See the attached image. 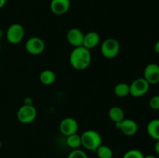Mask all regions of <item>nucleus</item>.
Here are the masks:
<instances>
[{
  "instance_id": "423d86ee",
  "label": "nucleus",
  "mask_w": 159,
  "mask_h": 158,
  "mask_svg": "<svg viewBox=\"0 0 159 158\" xmlns=\"http://www.w3.org/2000/svg\"><path fill=\"white\" fill-rule=\"evenodd\" d=\"M150 88V84L144 78L138 77L130 85V94L134 98H139L147 94Z\"/></svg>"
},
{
  "instance_id": "cd10ccee",
  "label": "nucleus",
  "mask_w": 159,
  "mask_h": 158,
  "mask_svg": "<svg viewBox=\"0 0 159 158\" xmlns=\"http://www.w3.org/2000/svg\"><path fill=\"white\" fill-rule=\"evenodd\" d=\"M1 47H2V45H1V42H0V50H1Z\"/></svg>"
},
{
  "instance_id": "5701e85b",
  "label": "nucleus",
  "mask_w": 159,
  "mask_h": 158,
  "mask_svg": "<svg viewBox=\"0 0 159 158\" xmlns=\"http://www.w3.org/2000/svg\"><path fill=\"white\" fill-rule=\"evenodd\" d=\"M154 149H155V153L159 155V140H157L156 142H155V146H154Z\"/></svg>"
},
{
  "instance_id": "39448f33",
  "label": "nucleus",
  "mask_w": 159,
  "mask_h": 158,
  "mask_svg": "<svg viewBox=\"0 0 159 158\" xmlns=\"http://www.w3.org/2000/svg\"><path fill=\"white\" fill-rule=\"evenodd\" d=\"M25 35V29L20 23L10 25L6 31V39L11 44H18L23 40Z\"/></svg>"
},
{
  "instance_id": "1a4fd4ad",
  "label": "nucleus",
  "mask_w": 159,
  "mask_h": 158,
  "mask_svg": "<svg viewBox=\"0 0 159 158\" xmlns=\"http://www.w3.org/2000/svg\"><path fill=\"white\" fill-rule=\"evenodd\" d=\"M115 126L127 136H134L136 134L138 130V123L134 120L130 119H124L121 122H116Z\"/></svg>"
},
{
  "instance_id": "f8f14e48",
  "label": "nucleus",
  "mask_w": 159,
  "mask_h": 158,
  "mask_svg": "<svg viewBox=\"0 0 159 158\" xmlns=\"http://www.w3.org/2000/svg\"><path fill=\"white\" fill-rule=\"evenodd\" d=\"M70 0H51L50 8L51 12L57 15L66 13L70 9Z\"/></svg>"
},
{
  "instance_id": "4be33fe9",
  "label": "nucleus",
  "mask_w": 159,
  "mask_h": 158,
  "mask_svg": "<svg viewBox=\"0 0 159 158\" xmlns=\"http://www.w3.org/2000/svg\"><path fill=\"white\" fill-rule=\"evenodd\" d=\"M149 106L154 110H159V95H154L149 100Z\"/></svg>"
},
{
  "instance_id": "393cba45",
  "label": "nucleus",
  "mask_w": 159,
  "mask_h": 158,
  "mask_svg": "<svg viewBox=\"0 0 159 158\" xmlns=\"http://www.w3.org/2000/svg\"><path fill=\"white\" fill-rule=\"evenodd\" d=\"M6 1H7V0H0V9H2V8L6 5Z\"/></svg>"
},
{
  "instance_id": "9b49d317",
  "label": "nucleus",
  "mask_w": 159,
  "mask_h": 158,
  "mask_svg": "<svg viewBox=\"0 0 159 158\" xmlns=\"http://www.w3.org/2000/svg\"><path fill=\"white\" fill-rule=\"evenodd\" d=\"M84 35L83 32L79 28H71L67 33V40L74 47L81 46L83 43Z\"/></svg>"
},
{
  "instance_id": "f257e3e1",
  "label": "nucleus",
  "mask_w": 159,
  "mask_h": 158,
  "mask_svg": "<svg viewBox=\"0 0 159 158\" xmlns=\"http://www.w3.org/2000/svg\"><path fill=\"white\" fill-rule=\"evenodd\" d=\"M92 61V54L90 50L83 46L75 47L69 56L71 66L77 71H83L90 65Z\"/></svg>"
},
{
  "instance_id": "7ed1b4c3",
  "label": "nucleus",
  "mask_w": 159,
  "mask_h": 158,
  "mask_svg": "<svg viewBox=\"0 0 159 158\" xmlns=\"http://www.w3.org/2000/svg\"><path fill=\"white\" fill-rule=\"evenodd\" d=\"M37 116V108L33 105L23 104L18 109L16 114L17 119L23 124H30L34 122Z\"/></svg>"
},
{
  "instance_id": "dca6fc26",
  "label": "nucleus",
  "mask_w": 159,
  "mask_h": 158,
  "mask_svg": "<svg viewBox=\"0 0 159 158\" xmlns=\"http://www.w3.org/2000/svg\"><path fill=\"white\" fill-rule=\"evenodd\" d=\"M39 80L43 85H51L55 81L56 75L54 71L51 70H43L39 75Z\"/></svg>"
},
{
  "instance_id": "c85d7f7f",
  "label": "nucleus",
  "mask_w": 159,
  "mask_h": 158,
  "mask_svg": "<svg viewBox=\"0 0 159 158\" xmlns=\"http://www.w3.org/2000/svg\"><path fill=\"white\" fill-rule=\"evenodd\" d=\"M158 117H159V110H158ZM158 119H159V118H158Z\"/></svg>"
},
{
  "instance_id": "9d476101",
  "label": "nucleus",
  "mask_w": 159,
  "mask_h": 158,
  "mask_svg": "<svg viewBox=\"0 0 159 158\" xmlns=\"http://www.w3.org/2000/svg\"><path fill=\"white\" fill-rule=\"evenodd\" d=\"M143 77L150 85L159 83V65L155 63L148 64L144 68Z\"/></svg>"
},
{
  "instance_id": "bb28decb",
  "label": "nucleus",
  "mask_w": 159,
  "mask_h": 158,
  "mask_svg": "<svg viewBox=\"0 0 159 158\" xmlns=\"http://www.w3.org/2000/svg\"><path fill=\"white\" fill-rule=\"evenodd\" d=\"M1 147H2V141L0 140V149H1Z\"/></svg>"
},
{
  "instance_id": "0eeeda50",
  "label": "nucleus",
  "mask_w": 159,
  "mask_h": 158,
  "mask_svg": "<svg viewBox=\"0 0 159 158\" xmlns=\"http://www.w3.org/2000/svg\"><path fill=\"white\" fill-rule=\"evenodd\" d=\"M25 48L31 55H39L44 50L45 43L40 37H33L26 40Z\"/></svg>"
},
{
  "instance_id": "ddd939ff",
  "label": "nucleus",
  "mask_w": 159,
  "mask_h": 158,
  "mask_svg": "<svg viewBox=\"0 0 159 158\" xmlns=\"http://www.w3.org/2000/svg\"><path fill=\"white\" fill-rule=\"evenodd\" d=\"M100 42V37L98 33L95 31L87 33L84 35V40L82 46L89 50H92L96 47Z\"/></svg>"
},
{
  "instance_id": "4468645a",
  "label": "nucleus",
  "mask_w": 159,
  "mask_h": 158,
  "mask_svg": "<svg viewBox=\"0 0 159 158\" xmlns=\"http://www.w3.org/2000/svg\"><path fill=\"white\" fill-rule=\"evenodd\" d=\"M108 116L114 123L121 122L123 119H125L124 110L120 106H112L108 110Z\"/></svg>"
},
{
  "instance_id": "412c9836",
  "label": "nucleus",
  "mask_w": 159,
  "mask_h": 158,
  "mask_svg": "<svg viewBox=\"0 0 159 158\" xmlns=\"http://www.w3.org/2000/svg\"><path fill=\"white\" fill-rule=\"evenodd\" d=\"M68 158H89L85 151L80 149H75L70 152Z\"/></svg>"
},
{
  "instance_id": "f03ea898",
  "label": "nucleus",
  "mask_w": 159,
  "mask_h": 158,
  "mask_svg": "<svg viewBox=\"0 0 159 158\" xmlns=\"http://www.w3.org/2000/svg\"><path fill=\"white\" fill-rule=\"evenodd\" d=\"M80 136L82 146L86 150L96 151L98 147L102 145V137L96 130H85Z\"/></svg>"
},
{
  "instance_id": "6e6552de",
  "label": "nucleus",
  "mask_w": 159,
  "mask_h": 158,
  "mask_svg": "<svg viewBox=\"0 0 159 158\" xmlns=\"http://www.w3.org/2000/svg\"><path fill=\"white\" fill-rule=\"evenodd\" d=\"M60 132L65 136L77 133L79 129V123L75 119L71 117H67L62 119L59 125Z\"/></svg>"
},
{
  "instance_id": "20e7f679",
  "label": "nucleus",
  "mask_w": 159,
  "mask_h": 158,
  "mask_svg": "<svg viewBox=\"0 0 159 158\" xmlns=\"http://www.w3.org/2000/svg\"><path fill=\"white\" fill-rule=\"evenodd\" d=\"M120 49V43L116 39L107 38L102 43L100 51L104 57L107 59H112L118 55Z\"/></svg>"
},
{
  "instance_id": "f3484780",
  "label": "nucleus",
  "mask_w": 159,
  "mask_h": 158,
  "mask_svg": "<svg viewBox=\"0 0 159 158\" xmlns=\"http://www.w3.org/2000/svg\"><path fill=\"white\" fill-rule=\"evenodd\" d=\"M113 92L115 95L119 98L127 97L128 94H130V85L124 82L118 83L117 85H115L113 88Z\"/></svg>"
},
{
  "instance_id": "a878e982",
  "label": "nucleus",
  "mask_w": 159,
  "mask_h": 158,
  "mask_svg": "<svg viewBox=\"0 0 159 158\" xmlns=\"http://www.w3.org/2000/svg\"><path fill=\"white\" fill-rule=\"evenodd\" d=\"M144 158H156L153 155H147V156H144Z\"/></svg>"
},
{
  "instance_id": "b1692460",
  "label": "nucleus",
  "mask_w": 159,
  "mask_h": 158,
  "mask_svg": "<svg viewBox=\"0 0 159 158\" xmlns=\"http://www.w3.org/2000/svg\"><path fill=\"white\" fill-rule=\"evenodd\" d=\"M154 50H155V51L157 53V54H159V40H158V41L155 43V46H154Z\"/></svg>"
},
{
  "instance_id": "6ab92c4d",
  "label": "nucleus",
  "mask_w": 159,
  "mask_h": 158,
  "mask_svg": "<svg viewBox=\"0 0 159 158\" xmlns=\"http://www.w3.org/2000/svg\"><path fill=\"white\" fill-rule=\"evenodd\" d=\"M99 158H113V153L112 149L107 145H101L96 150Z\"/></svg>"
},
{
  "instance_id": "a211bd4d",
  "label": "nucleus",
  "mask_w": 159,
  "mask_h": 158,
  "mask_svg": "<svg viewBox=\"0 0 159 158\" xmlns=\"http://www.w3.org/2000/svg\"><path fill=\"white\" fill-rule=\"evenodd\" d=\"M66 143L67 145L71 148L72 150L75 149H79V147L82 146V141H81L80 135L75 133V134L70 135V136H66Z\"/></svg>"
},
{
  "instance_id": "2eb2a0df",
  "label": "nucleus",
  "mask_w": 159,
  "mask_h": 158,
  "mask_svg": "<svg viewBox=\"0 0 159 158\" xmlns=\"http://www.w3.org/2000/svg\"><path fill=\"white\" fill-rule=\"evenodd\" d=\"M147 132L151 138L159 140V119H152L148 123Z\"/></svg>"
},
{
  "instance_id": "aec40b11",
  "label": "nucleus",
  "mask_w": 159,
  "mask_h": 158,
  "mask_svg": "<svg viewBox=\"0 0 159 158\" xmlns=\"http://www.w3.org/2000/svg\"><path fill=\"white\" fill-rule=\"evenodd\" d=\"M144 156L141 151L136 149L130 150L126 152L123 156V158H144Z\"/></svg>"
}]
</instances>
